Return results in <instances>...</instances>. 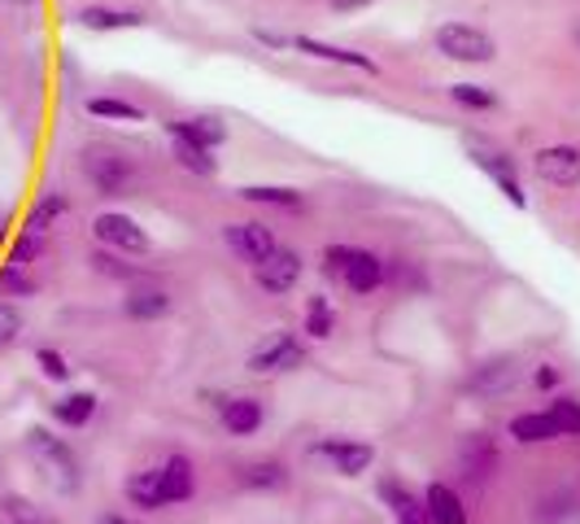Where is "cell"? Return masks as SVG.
I'll use <instances>...</instances> for the list:
<instances>
[{
  "mask_svg": "<svg viewBox=\"0 0 580 524\" xmlns=\"http://www.w3.org/2000/svg\"><path fill=\"white\" fill-rule=\"evenodd\" d=\"M27 451H31V459L40 464V472L58 485L61 494H74L79 490V459H74V451L53 437L49 428H31L27 433Z\"/></svg>",
  "mask_w": 580,
  "mask_h": 524,
  "instance_id": "1",
  "label": "cell"
},
{
  "mask_svg": "<svg viewBox=\"0 0 580 524\" xmlns=\"http://www.w3.org/2000/svg\"><path fill=\"white\" fill-rule=\"evenodd\" d=\"M328 276H341L353 293H376L384 285V263L371 249H353V245H328L323 249Z\"/></svg>",
  "mask_w": 580,
  "mask_h": 524,
  "instance_id": "2",
  "label": "cell"
},
{
  "mask_svg": "<svg viewBox=\"0 0 580 524\" xmlns=\"http://www.w3.org/2000/svg\"><path fill=\"white\" fill-rule=\"evenodd\" d=\"M437 53H446L450 61L480 66V61H493L498 45L489 31H480L471 22H446V27H437Z\"/></svg>",
  "mask_w": 580,
  "mask_h": 524,
  "instance_id": "3",
  "label": "cell"
},
{
  "mask_svg": "<svg viewBox=\"0 0 580 524\" xmlns=\"http://www.w3.org/2000/svg\"><path fill=\"white\" fill-rule=\"evenodd\" d=\"M83 171H88V179L97 184L101 197H127V188L136 184L131 162H127L122 154H114V149H88Z\"/></svg>",
  "mask_w": 580,
  "mask_h": 524,
  "instance_id": "4",
  "label": "cell"
},
{
  "mask_svg": "<svg viewBox=\"0 0 580 524\" xmlns=\"http://www.w3.org/2000/svg\"><path fill=\"white\" fill-rule=\"evenodd\" d=\"M301 363H306V346H301L292 333H276V337H267L262 346L249 354V372H258V376L297 372Z\"/></svg>",
  "mask_w": 580,
  "mask_h": 524,
  "instance_id": "5",
  "label": "cell"
},
{
  "mask_svg": "<svg viewBox=\"0 0 580 524\" xmlns=\"http://www.w3.org/2000/svg\"><path fill=\"white\" fill-rule=\"evenodd\" d=\"M92 233H97V240L101 245H110V249H118V254H149V236H144V228L131 219V215H97V224H92Z\"/></svg>",
  "mask_w": 580,
  "mask_h": 524,
  "instance_id": "6",
  "label": "cell"
},
{
  "mask_svg": "<svg viewBox=\"0 0 580 524\" xmlns=\"http://www.w3.org/2000/svg\"><path fill=\"white\" fill-rule=\"evenodd\" d=\"M223 236H228V245H232L236 254H240L244 263H253V267H262V263L280 249V240H276V233H271L267 224H228Z\"/></svg>",
  "mask_w": 580,
  "mask_h": 524,
  "instance_id": "7",
  "label": "cell"
},
{
  "mask_svg": "<svg viewBox=\"0 0 580 524\" xmlns=\"http://www.w3.org/2000/svg\"><path fill=\"white\" fill-rule=\"evenodd\" d=\"M532 167H537V175H541L546 184H554V188H577L580 149L577 145H550V149H541V154L532 158Z\"/></svg>",
  "mask_w": 580,
  "mask_h": 524,
  "instance_id": "8",
  "label": "cell"
},
{
  "mask_svg": "<svg viewBox=\"0 0 580 524\" xmlns=\"http://www.w3.org/2000/svg\"><path fill=\"white\" fill-rule=\"evenodd\" d=\"M253 280H258V289L267 293H289L301 280V254L280 245L262 267H253Z\"/></svg>",
  "mask_w": 580,
  "mask_h": 524,
  "instance_id": "9",
  "label": "cell"
},
{
  "mask_svg": "<svg viewBox=\"0 0 580 524\" xmlns=\"http://www.w3.org/2000/svg\"><path fill=\"white\" fill-rule=\"evenodd\" d=\"M328 464L337 467L341 476H362L367 467L376 464V451L367 446V442H346V437H328V442H319L314 446Z\"/></svg>",
  "mask_w": 580,
  "mask_h": 524,
  "instance_id": "10",
  "label": "cell"
},
{
  "mask_svg": "<svg viewBox=\"0 0 580 524\" xmlns=\"http://www.w3.org/2000/svg\"><path fill=\"white\" fill-rule=\"evenodd\" d=\"M516 380H520L516 358H511V354H493V358H484V363L471 372L467 389H476V394H507V389H516Z\"/></svg>",
  "mask_w": 580,
  "mask_h": 524,
  "instance_id": "11",
  "label": "cell"
},
{
  "mask_svg": "<svg viewBox=\"0 0 580 524\" xmlns=\"http://www.w3.org/2000/svg\"><path fill=\"white\" fill-rule=\"evenodd\" d=\"M471 162H476V167H484V171L498 179V188L507 192V201H511V206H528L520 175H516V162H511L507 154H498V149H484V145H476V149H471Z\"/></svg>",
  "mask_w": 580,
  "mask_h": 524,
  "instance_id": "12",
  "label": "cell"
},
{
  "mask_svg": "<svg viewBox=\"0 0 580 524\" xmlns=\"http://www.w3.org/2000/svg\"><path fill=\"white\" fill-rule=\"evenodd\" d=\"M459 467H463V476L471 481V485H484V481L493 476V467H498V451H493V442H489L484 433L463 437V446H459Z\"/></svg>",
  "mask_w": 580,
  "mask_h": 524,
  "instance_id": "13",
  "label": "cell"
},
{
  "mask_svg": "<svg viewBox=\"0 0 580 524\" xmlns=\"http://www.w3.org/2000/svg\"><path fill=\"white\" fill-rule=\"evenodd\" d=\"M158 476H162V498H167V507H171V503H188V498L197 494V472H192V459H188V455L162 459Z\"/></svg>",
  "mask_w": 580,
  "mask_h": 524,
  "instance_id": "14",
  "label": "cell"
},
{
  "mask_svg": "<svg viewBox=\"0 0 580 524\" xmlns=\"http://www.w3.org/2000/svg\"><path fill=\"white\" fill-rule=\"evenodd\" d=\"M219 415H223V428H228L232 437H249V433L262 428L267 407H262L258 398H228V403H219Z\"/></svg>",
  "mask_w": 580,
  "mask_h": 524,
  "instance_id": "15",
  "label": "cell"
},
{
  "mask_svg": "<svg viewBox=\"0 0 580 524\" xmlns=\"http://www.w3.org/2000/svg\"><path fill=\"white\" fill-rule=\"evenodd\" d=\"M423 507H428V521L432 524H467L463 498H459L450 485H441V481H432V485L423 490Z\"/></svg>",
  "mask_w": 580,
  "mask_h": 524,
  "instance_id": "16",
  "label": "cell"
},
{
  "mask_svg": "<svg viewBox=\"0 0 580 524\" xmlns=\"http://www.w3.org/2000/svg\"><path fill=\"white\" fill-rule=\"evenodd\" d=\"M167 131L192 140V145H201V149H210V154L228 140V127H223L219 118H174V122H167Z\"/></svg>",
  "mask_w": 580,
  "mask_h": 524,
  "instance_id": "17",
  "label": "cell"
},
{
  "mask_svg": "<svg viewBox=\"0 0 580 524\" xmlns=\"http://www.w3.org/2000/svg\"><path fill=\"white\" fill-rule=\"evenodd\" d=\"M380 498L393 507V521L398 524H432L423 498H414L407 485H398V481H380Z\"/></svg>",
  "mask_w": 580,
  "mask_h": 524,
  "instance_id": "18",
  "label": "cell"
},
{
  "mask_svg": "<svg viewBox=\"0 0 580 524\" xmlns=\"http://www.w3.org/2000/svg\"><path fill=\"white\" fill-rule=\"evenodd\" d=\"M289 45L297 49V53H310V58H323V61H341V66H353V70H371V75H376V61L362 58V53H353V49L323 45V40H314V36H292Z\"/></svg>",
  "mask_w": 580,
  "mask_h": 524,
  "instance_id": "19",
  "label": "cell"
},
{
  "mask_svg": "<svg viewBox=\"0 0 580 524\" xmlns=\"http://www.w3.org/2000/svg\"><path fill=\"white\" fill-rule=\"evenodd\" d=\"M0 521L4 524H61L49 507H40V503L27 498V494H4V498H0Z\"/></svg>",
  "mask_w": 580,
  "mask_h": 524,
  "instance_id": "20",
  "label": "cell"
},
{
  "mask_svg": "<svg viewBox=\"0 0 580 524\" xmlns=\"http://www.w3.org/2000/svg\"><path fill=\"white\" fill-rule=\"evenodd\" d=\"M511 437H516L520 446H537V442H554L559 428H554L550 411H523V415L511 419Z\"/></svg>",
  "mask_w": 580,
  "mask_h": 524,
  "instance_id": "21",
  "label": "cell"
},
{
  "mask_svg": "<svg viewBox=\"0 0 580 524\" xmlns=\"http://www.w3.org/2000/svg\"><path fill=\"white\" fill-rule=\"evenodd\" d=\"M127 498H131V507H140V512H158V507H167V498H162V476H158V467H149V472H136V476H127Z\"/></svg>",
  "mask_w": 580,
  "mask_h": 524,
  "instance_id": "22",
  "label": "cell"
},
{
  "mask_svg": "<svg viewBox=\"0 0 580 524\" xmlns=\"http://www.w3.org/2000/svg\"><path fill=\"white\" fill-rule=\"evenodd\" d=\"M79 27H88V31H127V27H140V13L88 4V9H79Z\"/></svg>",
  "mask_w": 580,
  "mask_h": 524,
  "instance_id": "23",
  "label": "cell"
},
{
  "mask_svg": "<svg viewBox=\"0 0 580 524\" xmlns=\"http://www.w3.org/2000/svg\"><path fill=\"white\" fill-rule=\"evenodd\" d=\"M122 310H127L131 319H162V315L171 310V293L167 289H131L127 293V301H122Z\"/></svg>",
  "mask_w": 580,
  "mask_h": 524,
  "instance_id": "24",
  "label": "cell"
},
{
  "mask_svg": "<svg viewBox=\"0 0 580 524\" xmlns=\"http://www.w3.org/2000/svg\"><path fill=\"white\" fill-rule=\"evenodd\" d=\"M70 210V201H66V192H44L36 206H31V215H27V228L22 233H36V236H44L53 224H58L61 215Z\"/></svg>",
  "mask_w": 580,
  "mask_h": 524,
  "instance_id": "25",
  "label": "cell"
},
{
  "mask_svg": "<svg viewBox=\"0 0 580 524\" xmlns=\"http://www.w3.org/2000/svg\"><path fill=\"white\" fill-rule=\"evenodd\" d=\"M92 415H97L92 394H66V398L53 403V419L66 424V428H83V424H92Z\"/></svg>",
  "mask_w": 580,
  "mask_h": 524,
  "instance_id": "26",
  "label": "cell"
},
{
  "mask_svg": "<svg viewBox=\"0 0 580 524\" xmlns=\"http://www.w3.org/2000/svg\"><path fill=\"white\" fill-rule=\"evenodd\" d=\"M240 481L249 490H284L289 485V467L280 464V459H258V464H249L240 472Z\"/></svg>",
  "mask_w": 580,
  "mask_h": 524,
  "instance_id": "27",
  "label": "cell"
},
{
  "mask_svg": "<svg viewBox=\"0 0 580 524\" xmlns=\"http://www.w3.org/2000/svg\"><path fill=\"white\" fill-rule=\"evenodd\" d=\"M171 140H174V158H179V167H183V171H197V175L219 171V158H214L210 149L192 145V140H183V136H171Z\"/></svg>",
  "mask_w": 580,
  "mask_h": 524,
  "instance_id": "28",
  "label": "cell"
},
{
  "mask_svg": "<svg viewBox=\"0 0 580 524\" xmlns=\"http://www.w3.org/2000/svg\"><path fill=\"white\" fill-rule=\"evenodd\" d=\"M240 197H244V201H258V206H280V210H297V206H301V192L271 188V184H249V188H240Z\"/></svg>",
  "mask_w": 580,
  "mask_h": 524,
  "instance_id": "29",
  "label": "cell"
},
{
  "mask_svg": "<svg viewBox=\"0 0 580 524\" xmlns=\"http://www.w3.org/2000/svg\"><path fill=\"white\" fill-rule=\"evenodd\" d=\"M306 333L310 337H332L337 333V310L328 306V297H310V306H306Z\"/></svg>",
  "mask_w": 580,
  "mask_h": 524,
  "instance_id": "30",
  "label": "cell"
},
{
  "mask_svg": "<svg viewBox=\"0 0 580 524\" xmlns=\"http://www.w3.org/2000/svg\"><path fill=\"white\" fill-rule=\"evenodd\" d=\"M88 115L92 118H118V122H140L144 110L131 106V101H118V97H92L88 101Z\"/></svg>",
  "mask_w": 580,
  "mask_h": 524,
  "instance_id": "31",
  "label": "cell"
},
{
  "mask_svg": "<svg viewBox=\"0 0 580 524\" xmlns=\"http://www.w3.org/2000/svg\"><path fill=\"white\" fill-rule=\"evenodd\" d=\"M550 419H554L559 437H577L580 433V403L572 398V394H559V398L550 403Z\"/></svg>",
  "mask_w": 580,
  "mask_h": 524,
  "instance_id": "32",
  "label": "cell"
},
{
  "mask_svg": "<svg viewBox=\"0 0 580 524\" xmlns=\"http://www.w3.org/2000/svg\"><path fill=\"white\" fill-rule=\"evenodd\" d=\"M450 97H454L459 106H467V110H498V97H493L489 88H480V83H454Z\"/></svg>",
  "mask_w": 580,
  "mask_h": 524,
  "instance_id": "33",
  "label": "cell"
},
{
  "mask_svg": "<svg viewBox=\"0 0 580 524\" xmlns=\"http://www.w3.org/2000/svg\"><path fill=\"white\" fill-rule=\"evenodd\" d=\"M0 293H13V297H36V280L27 276V267L4 263V267H0Z\"/></svg>",
  "mask_w": 580,
  "mask_h": 524,
  "instance_id": "34",
  "label": "cell"
},
{
  "mask_svg": "<svg viewBox=\"0 0 580 524\" xmlns=\"http://www.w3.org/2000/svg\"><path fill=\"white\" fill-rule=\"evenodd\" d=\"M40 254H44V236L22 233L18 240H13V249H9V263H13V267H31Z\"/></svg>",
  "mask_w": 580,
  "mask_h": 524,
  "instance_id": "35",
  "label": "cell"
},
{
  "mask_svg": "<svg viewBox=\"0 0 580 524\" xmlns=\"http://www.w3.org/2000/svg\"><path fill=\"white\" fill-rule=\"evenodd\" d=\"M36 363H40V372H44V376H49V380H70V363H66V358H61L58 349H49V346H40L36 349Z\"/></svg>",
  "mask_w": 580,
  "mask_h": 524,
  "instance_id": "36",
  "label": "cell"
},
{
  "mask_svg": "<svg viewBox=\"0 0 580 524\" xmlns=\"http://www.w3.org/2000/svg\"><path fill=\"white\" fill-rule=\"evenodd\" d=\"M18 333H22V315H18V306H9V301L0 297V349L13 346Z\"/></svg>",
  "mask_w": 580,
  "mask_h": 524,
  "instance_id": "37",
  "label": "cell"
},
{
  "mask_svg": "<svg viewBox=\"0 0 580 524\" xmlns=\"http://www.w3.org/2000/svg\"><path fill=\"white\" fill-rule=\"evenodd\" d=\"M92 267H97V271H106V276H136L131 267H122L114 254H106V249H97V254H92Z\"/></svg>",
  "mask_w": 580,
  "mask_h": 524,
  "instance_id": "38",
  "label": "cell"
},
{
  "mask_svg": "<svg viewBox=\"0 0 580 524\" xmlns=\"http://www.w3.org/2000/svg\"><path fill=\"white\" fill-rule=\"evenodd\" d=\"M541 507H554V512H541V524H554V521H563V516H572V498H568V494H559V498H550V503H541Z\"/></svg>",
  "mask_w": 580,
  "mask_h": 524,
  "instance_id": "39",
  "label": "cell"
},
{
  "mask_svg": "<svg viewBox=\"0 0 580 524\" xmlns=\"http://www.w3.org/2000/svg\"><path fill=\"white\" fill-rule=\"evenodd\" d=\"M532 380H537V389H559V367H550V363H541Z\"/></svg>",
  "mask_w": 580,
  "mask_h": 524,
  "instance_id": "40",
  "label": "cell"
},
{
  "mask_svg": "<svg viewBox=\"0 0 580 524\" xmlns=\"http://www.w3.org/2000/svg\"><path fill=\"white\" fill-rule=\"evenodd\" d=\"M328 4H332L337 13H353V9H367L371 0H328Z\"/></svg>",
  "mask_w": 580,
  "mask_h": 524,
  "instance_id": "41",
  "label": "cell"
},
{
  "mask_svg": "<svg viewBox=\"0 0 580 524\" xmlns=\"http://www.w3.org/2000/svg\"><path fill=\"white\" fill-rule=\"evenodd\" d=\"M97 524H140V521H131V516H122V512H101Z\"/></svg>",
  "mask_w": 580,
  "mask_h": 524,
  "instance_id": "42",
  "label": "cell"
},
{
  "mask_svg": "<svg viewBox=\"0 0 580 524\" xmlns=\"http://www.w3.org/2000/svg\"><path fill=\"white\" fill-rule=\"evenodd\" d=\"M13 4H36V0H13Z\"/></svg>",
  "mask_w": 580,
  "mask_h": 524,
  "instance_id": "43",
  "label": "cell"
},
{
  "mask_svg": "<svg viewBox=\"0 0 580 524\" xmlns=\"http://www.w3.org/2000/svg\"><path fill=\"white\" fill-rule=\"evenodd\" d=\"M577 45H580V31H577Z\"/></svg>",
  "mask_w": 580,
  "mask_h": 524,
  "instance_id": "44",
  "label": "cell"
}]
</instances>
